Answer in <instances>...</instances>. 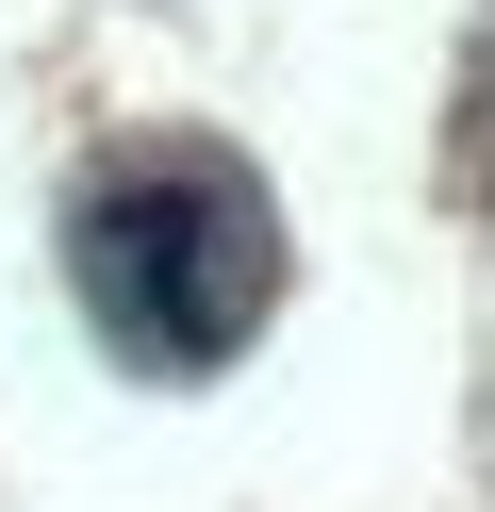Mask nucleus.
I'll return each instance as SVG.
<instances>
[{"label": "nucleus", "mask_w": 495, "mask_h": 512, "mask_svg": "<svg viewBox=\"0 0 495 512\" xmlns=\"http://www.w3.org/2000/svg\"><path fill=\"white\" fill-rule=\"evenodd\" d=\"M264 298H281V232H264V199L231 166L165 149V166H116L83 199V314L149 380H215L264 331Z\"/></svg>", "instance_id": "1"}]
</instances>
